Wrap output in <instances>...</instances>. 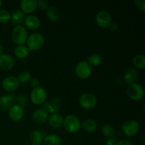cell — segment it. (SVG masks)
<instances>
[{
    "mask_svg": "<svg viewBox=\"0 0 145 145\" xmlns=\"http://www.w3.org/2000/svg\"><path fill=\"white\" fill-rule=\"evenodd\" d=\"M45 44V38L39 33H34L28 36L26 40L27 48L31 51L40 50Z\"/></svg>",
    "mask_w": 145,
    "mask_h": 145,
    "instance_id": "1",
    "label": "cell"
},
{
    "mask_svg": "<svg viewBox=\"0 0 145 145\" xmlns=\"http://www.w3.org/2000/svg\"><path fill=\"white\" fill-rule=\"evenodd\" d=\"M63 126L67 132L69 133H76L80 130L81 122L79 118L73 114L68 115L64 118Z\"/></svg>",
    "mask_w": 145,
    "mask_h": 145,
    "instance_id": "2",
    "label": "cell"
},
{
    "mask_svg": "<svg viewBox=\"0 0 145 145\" xmlns=\"http://www.w3.org/2000/svg\"><path fill=\"white\" fill-rule=\"evenodd\" d=\"M11 38L13 42L17 45H24L28 38V31L24 26L16 25L11 32Z\"/></svg>",
    "mask_w": 145,
    "mask_h": 145,
    "instance_id": "3",
    "label": "cell"
},
{
    "mask_svg": "<svg viewBox=\"0 0 145 145\" xmlns=\"http://www.w3.org/2000/svg\"><path fill=\"white\" fill-rule=\"evenodd\" d=\"M97 102L98 100L96 96L91 93H83L79 99V103L81 107L86 110L94 108L97 104Z\"/></svg>",
    "mask_w": 145,
    "mask_h": 145,
    "instance_id": "4",
    "label": "cell"
},
{
    "mask_svg": "<svg viewBox=\"0 0 145 145\" xmlns=\"http://www.w3.org/2000/svg\"><path fill=\"white\" fill-rule=\"evenodd\" d=\"M127 95L133 101H140L144 98V88L137 83L129 85L127 89Z\"/></svg>",
    "mask_w": 145,
    "mask_h": 145,
    "instance_id": "5",
    "label": "cell"
},
{
    "mask_svg": "<svg viewBox=\"0 0 145 145\" xmlns=\"http://www.w3.org/2000/svg\"><path fill=\"white\" fill-rule=\"evenodd\" d=\"M47 92L45 89L42 87L35 88L33 89L31 92L30 94V99L33 103L35 105H41L43 104L47 99Z\"/></svg>",
    "mask_w": 145,
    "mask_h": 145,
    "instance_id": "6",
    "label": "cell"
},
{
    "mask_svg": "<svg viewBox=\"0 0 145 145\" xmlns=\"http://www.w3.org/2000/svg\"><path fill=\"white\" fill-rule=\"evenodd\" d=\"M91 67L86 61H81L75 67V74L82 79H86L91 75Z\"/></svg>",
    "mask_w": 145,
    "mask_h": 145,
    "instance_id": "7",
    "label": "cell"
},
{
    "mask_svg": "<svg viewBox=\"0 0 145 145\" xmlns=\"http://www.w3.org/2000/svg\"><path fill=\"white\" fill-rule=\"evenodd\" d=\"M140 128L138 122L134 120H130L125 122L122 125V131L127 137H133L139 132Z\"/></svg>",
    "mask_w": 145,
    "mask_h": 145,
    "instance_id": "8",
    "label": "cell"
},
{
    "mask_svg": "<svg viewBox=\"0 0 145 145\" xmlns=\"http://www.w3.org/2000/svg\"><path fill=\"white\" fill-rule=\"evenodd\" d=\"M96 22L101 28H107L112 24V17L110 13L106 10L99 11L96 16Z\"/></svg>",
    "mask_w": 145,
    "mask_h": 145,
    "instance_id": "9",
    "label": "cell"
},
{
    "mask_svg": "<svg viewBox=\"0 0 145 145\" xmlns=\"http://www.w3.org/2000/svg\"><path fill=\"white\" fill-rule=\"evenodd\" d=\"M1 86L4 91L9 92V93H12L19 88L20 82L17 77L10 76H7L3 80Z\"/></svg>",
    "mask_w": 145,
    "mask_h": 145,
    "instance_id": "10",
    "label": "cell"
},
{
    "mask_svg": "<svg viewBox=\"0 0 145 145\" xmlns=\"http://www.w3.org/2000/svg\"><path fill=\"white\" fill-rule=\"evenodd\" d=\"M25 114L24 107L18 104L13 105L8 109V116L13 121L18 122L23 119Z\"/></svg>",
    "mask_w": 145,
    "mask_h": 145,
    "instance_id": "11",
    "label": "cell"
},
{
    "mask_svg": "<svg viewBox=\"0 0 145 145\" xmlns=\"http://www.w3.org/2000/svg\"><path fill=\"white\" fill-rule=\"evenodd\" d=\"M15 66V60L11 55L7 53L0 55V68L4 70H11Z\"/></svg>",
    "mask_w": 145,
    "mask_h": 145,
    "instance_id": "12",
    "label": "cell"
},
{
    "mask_svg": "<svg viewBox=\"0 0 145 145\" xmlns=\"http://www.w3.org/2000/svg\"><path fill=\"white\" fill-rule=\"evenodd\" d=\"M38 8L37 0H23L21 2V11L24 14H29L35 12Z\"/></svg>",
    "mask_w": 145,
    "mask_h": 145,
    "instance_id": "13",
    "label": "cell"
},
{
    "mask_svg": "<svg viewBox=\"0 0 145 145\" xmlns=\"http://www.w3.org/2000/svg\"><path fill=\"white\" fill-rule=\"evenodd\" d=\"M48 117H49V113L44 108L36 109L31 116L32 120L37 123H45L46 120H48Z\"/></svg>",
    "mask_w": 145,
    "mask_h": 145,
    "instance_id": "14",
    "label": "cell"
},
{
    "mask_svg": "<svg viewBox=\"0 0 145 145\" xmlns=\"http://www.w3.org/2000/svg\"><path fill=\"white\" fill-rule=\"evenodd\" d=\"M24 24L28 29L35 30L39 28L41 24V21L40 19L37 16L31 14V15L25 16Z\"/></svg>",
    "mask_w": 145,
    "mask_h": 145,
    "instance_id": "15",
    "label": "cell"
},
{
    "mask_svg": "<svg viewBox=\"0 0 145 145\" xmlns=\"http://www.w3.org/2000/svg\"><path fill=\"white\" fill-rule=\"evenodd\" d=\"M48 123L53 128H59L63 125L64 118L59 113H52L48 117Z\"/></svg>",
    "mask_w": 145,
    "mask_h": 145,
    "instance_id": "16",
    "label": "cell"
},
{
    "mask_svg": "<svg viewBox=\"0 0 145 145\" xmlns=\"http://www.w3.org/2000/svg\"><path fill=\"white\" fill-rule=\"evenodd\" d=\"M14 99H15V95L12 93L7 96H4V95L0 96V109L3 110L9 109Z\"/></svg>",
    "mask_w": 145,
    "mask_h": 145,
    "instance_id": "17",
    "label": "cell"
},
{
    "mask_svg": "<svg viewBox=\"0 0 145 145\" xmlns=\"http://www.w3.org/2000/svg\"><path fill=\"white\" fill-rule=\"evenodd\" d=\"M139 79L138 72H137L135 69L132 68V69H128L127 72H125L124 75V80L125 82L129 85L132 84L137 83V80Z\"/></svg>",
    "mask_w": 145,
    "mask_h": 145,
    "instance_id": "18",
    "label": "cell"
},
{
    "mask_svg": "<svg viewBox=\"0 0 145 145\" xmlns=\"http://www.w3.org/2000/svg\"><path fill=\"white\" fill-rule=\"evenodd\" d=\"M25 18V14L20 10H16L11 14V21L16 25H21L24 24Z\"/></svg>",
    "mask_w": 145,
    "mask_h": 145,
    "instance_id": "19",
    "label": "cell"
},
{
    "mask_svg": "<svg viewBox=\"0 0 145 145\" xmlns=\"http://www.w3.org/2000/svg\"><path fill=\"white\" fill-rule=\"evenodd\" d=\"M44 135L40 130H33L30 134V141L32 145H40L43 142Z\"/></svg>",
    "mask_w": 145,
    "mask_h": 145,
    "instance_id": "20",
    "label": "cell"
},
{
    "mask_svg": "<svg viewBox=\"0 0 145 145\" xmlns=\"http://www.w3.org/2000/svg\"><path fill=\"white\" fill-rule=\"evenodd\" d=\"M44 145H61L62 140L56 134H50L45 136L43 139Z\"/></svg>",
    "mask_w": 145,
    "mask_h": 145,
    "instance_id": "21",
    "label": "cell"
},
{
    "mask_svg": "<svg viewBox=\"0 0 145 145\" xmlns=\"http://www.w3.org/2000/svg\"><path fill=\"white\" fill-rule=\"evenodd\" d=\"M29 53L30 50L27 48L26 45H17L14 48V55L16 57L19 58V59H24V58L27 57Z\"/></svg>",
    "mask_w": 145,
    "mask_h": 145,
    "instance_id": "22",
    "label": "cell"
},
{
    "mask_svg": "<svg viewBox=\"0 0 145 145\" xmlns=\"http://www.w3.org/2000/svg\"><path fill=\"white\" fill-rule=\"evenodd\" d=\"M46 14L48 18L51 21H57L60 18V11L59 8L55 7H49V8L47 9Z\"/></svg>",
    "mask_w": 145,
    "mask_h": 145,
    "instance_id": "23",
    "label": "cell"
},
{
    "mask_svg": "<svg viewBox=\"0 0 145 145\" xmlns=\"http://www.w3.org/2000/svg\"><path fill=\"white\" fill-rule=\"evenodd\" d=\"M82 127L87 133H92V132H94L97 128V123L93 119L88 118L84 121Z\"/></svg>",
    "mask_w": 145,
    "mask_h": 145,
    "instance_id": "24",
    "label": "cell"
},
{
    "mask_svg": "<svg viewBox=\"0 0 145 145\" xmlns=\"http://www.w3.org/2000/svg\"><path fill=\"white\" fill-rule=\"evenodd\" d=\"M133 63L137 69H144L145 68V56L143 54H137L133 57Z\"/></svg>",
    "mask_w": 145,
    "mask_h": 145,
    "instance_id": "25",
    "label": "cell"
},
{
    "mask_svg": "<svg viewBox=\"0 0 145 145\" xmlns=\"http://www.w3.org/2000/svg\"><path fill=\"white\" fill-rule=\"evenodd\" d=\"M86 62L89 64L90 66L99 67L101 65L102 58L101 55L98 54H92L88 57Z\"/></svg>",
    "mask_w": 145,
    "mask_h": 145,
    "instance_id": "26",
    "label": "cell"
},
{
    "mask_svg": "<svg viewBox=\"0 0 145 145\" xmlns=\"http://www.w3.org/2000/svg\"><path fill=\"white\" fill-rule=\"evenodd\" d=\"M102 134L106 137L108 138H113V136L116 134V130L115 128L110 124H105L101 128Z\"/></svg>",
    "mask_w": 145,
    "mask_h": 145,
    "instance_id": "27",
    "label": "cell"
},
{
    "mask_svg": "<svg viewBox=\"0 0 145 145\" xmlns=\"http://www.w3.org/2000/svg\"><path fill=\"white\" fill-rule=\"evenodd\" d=\"M17 78L21 83H27L31 80V74L28 71H23L18 74Z\"/></svg>",
    "mask_w": 145,
    "mask_h": 145,
    "instance_id": "28",
    "label": "cell"
},
{
    "mask_svg": "<svg viewBox=\"0 0 145 145\" xmlns=\"http://www.w3.org/2000/svg\"><path fill=\"white\" fill-rule=\"evenodd\" d=\"M11 19V14L5 9H0V23L6 24Z\"/></svg>",
    "mask_w": 145,
    "mask_h": 145,
    "instance_id": "29",
    "label": "cell"
},
{
    "mask_svg": "<svg viewBox=\"0 0 145 145\" xmlns=\"http://www.w3.org/2000/svg\"><path fill=\"white\" fill-rule=\"evenodd\" d=\"M16 100L17 104L22 106V107L25 106L27 104V103H28V99H27V97L25 95L23 94L18 95L16 97Z\"/></svg>",
    "mask_w": 145,
    "mask_h": 145,
    "instance_id": "30",
    "label": "cell"
},
{
    "mask_svg": "<svg viewBox=\"0 0 145 145\" xmlns=\"http://www.w3.org/2000/svg\"><path fill=\"white\" fill-rule=\"evenodd\" d=\"M38 7L42 10H47L49 8V3L46 0H38L37 1Z\"/></svg>",
    "mask_w": 145,
    "mask_h": 145,
    "instance_id": "31",
    "label": "cell"
},
{
    "mask_svg": "<svg viewBox=\"0 0 145 145\" xmlns=\"http://www.w3.org/2000/svg\"><path fill=\"white\" fill-rule=\"evenodd\" d=\"M135 4L138 9L142 11H145V1L144 0H135Z\"/></svg>",
    "mask_w": 145,
    "mask_h": 145,
    "instance_id": "32",
    "label": "cell"
},
{
    "mask_svg": "<svg viewBox=\"0 0 145 145\" xmlns=\"http://www.w3.org/2000/svg\"><path fill=\"white\" fill-rule=\"evenodd\" d=\"M29 82L31 86L33 89H35V88H38L40 86V82L37 78H31Z\"/></svg>",
    "mask_w": 145,
    "mask_h": 145,
    "instance_id": "33",
    "label": "cell"
},
{
    "mask_svg": "<svg viewBox=\"0 0 145 145\" xmlns=\"http://www.w3.org/2000/svg\"><path fill=\"white\" fill-rule=\"evenodd\" d=\"M116 145H134L130 141L127 140H121L118 142Z\"/></svg>",
    "mask_w": 145,
    "mask_h": 145,
    "instance_id": "34",
    "label": "cell"
},
{
    "mask_svg": "<svg viewBox=\"0 0 145 145\" xmlns=\"http://www.w3.org/2000/svg\"><path fill=\"white\" fill-rule=\"evenodd\" d=\"M116 143H117V142H116V140H115V139L109 138L108 139L107 141H106V145H116Z\"/></svg>",
    "mask_w": 145,
    "mask_h": 145,
    "instance_id": "35",
    "label": "cell"
},
{
    "mask_svg": "<svg viewBox=\"0 0 145 145\" xmlns=\"http://www.w3.org/2000/svg\"><path fill=\"white\" fill-rule=\"evenodd\" d=\"M109 28H110V29H112V30H117L118 29V25H116V24H113V23H112L111 25H110V26L109 27Z\"/></svg>",
    "mask_w": 145,
    "mask_h": 145,
    "instance_id": "36",
    "label": "cell"
},
{
    "mask_svg": "<svg viewBox=\"0 0 145 145\" xmlns=\"http://www.w3.org/2000/svg\"><path fill=\"white\" fill-rule=\"evenodd\" d=\"M4 46H3L2 44L0 43V55H1V54L4 53Z\"/></svg>",
    "mask_w": 145,
    "mask_h": 145,
    "instance_id": "37",
    "label": "cell"
},
{
    "mask_svg": "<svg viewBox=\"0 0 145 145\" xmlns=\"http://www.w3.org/2000/svg\"><path fill=\"white\" fill-rule=\"evenodd\" d=\"M1 6H2V1H1V0H0V8H1Z\"/></svg>",
    "mask_w": 145,
    "mask_h": 145,
    "instance_id": "38",
    "label": "cell"
}]
</instances>
